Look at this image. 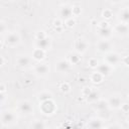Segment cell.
Masks as SVG:
<instances>
[{"mask_svg": "<svg viewBox=\"0 0 129 129\" xmlns=\"http://www.w3.org/2000/svg\"><path fill=\"white\" fill-rule=\"evenodd\" d=\"M13 119H14V115L12 113H10V112H5L3 114V116H2V121H3L4 124L12 122Z\"/></svg>", "mask_w": 129, "mask_h": 129, "instance_id": "obj_1", "label": "cell"}, {"mask_svg": "<svg viewBox=\"0 0 129 129\" xmlns=\"http://www.w3.org/2000/svg\"><path fill=\"white\" fill-rule=\"evenodd\" d=\"M86 47H87V44H86L85 41H83V40H81V39L77 41V43H76V48H77L79 51H84V50L86 49Z\"/></svg>", "mask_w": 129, "mask_h": 129, "instance_id": "obj_2", "label": "cell"}, {"mask_svg": "<svg viewBox=\"0 0 129 129\" xmlns=\"http://www.w3.org/2000/svg\"><path fill=\"white\" fill-rule=\"evenodd\" d=\"M20 109H21V111L24 112V113H29V112L31 111V106H30V104H29L28 102H23V103L20 105Z\"/></svg>", "mask_w": 129, "mask_h": 129, "instance_id": "obj_3", "label": "cell"}, {"mask_svg": "<svg viewBox=\"0 0 129 129\" xmlns=\"http://www.w3.org/2000/svg\"><path fill=\"white\" fill-rule=\"evenodd\" d=\"M36 73L39 75H44L47 72V66L46 64H39L36 67Z\"/></svg>", "mask_w": 129, "mask_h": 129, "instance_id": "obj_4", "label": "cell"}, {"mask_svg": "<svg viewBox=\"0 0 129 129\" xmlns=\"http://www.w3.org/2000/svg\"><path fill=\"white\" fill-rule=\"evenodd\" d=\"M57 69L59 71L63 72V71H66V70L69 69V63L67 61H64V60H60V61L57 62Z\"/></svg>", "mask_w": 129, "mask_h": 129, "instance_id": "obj_5", "label": "cell"}, {"mask_svg": "<svg viewBox=\"0 0 129 129\" xmlns=\"http://www.w3.org/2000/svg\"><path fill=\"white\" fill-rule=\"evenodd\" d=\"M99 73L103 75H108L110 73V68L108 67V64H101L99 67Z\"/></svg>", "mask_w": 129, "mask_h": 129, "instance_id": "obj_6", "label": "cell"}, {"mask_svg": "<svg viewBox=\"0 0 129 129\" xmlns=\"http://www.w3.org/2000/svg\"><path fill=\"white\" fill-rule=\"evenodd\" d=\"M18 39H19V37H18V35H16L15 33L9 34V35L7 36V41H8L9 43H16V42L18 41Z\"/></svg>", "mask_w": 129, "mask_h": 129, "instance_id": "obj_7", "label": "cell"}, {"mask_svg": "<svg viewBox=\"0 0 129 129\" xmlns=\"http://www.w3.org/2000/svg\"><path fill=\"white\" fill-rule=\"evenodd\" d=\"M98 47H99V49H100V50L105 51V50H108V49L110 48V44H109L107 41H101V42L99 43Z\"/></svg>", "mask_w": 129, "mask_h": 129, "instance_id": "obj_8", "label": "cell"}, {"mask_svg": "<svg viewBox=\"0 0 129 129\" xmlns=\"http://www.w3.org/2000/svg\"><path fill=\"white\" fill-rule=\"evenodd\" d=\"M118 59H119V57H118V55L117 54H109L108 56H107V60L110 62V63H116L117 61H118Z\"/></svg>", "mask_w": 129, "mask_h": 129, "instance_id": "obj_9", "label": "cell"}, {"mask_svg": "<svg viewBox=\"0 0 129 129\" xmlns=\"http://www.w3.org/2000/svg\"><path fill=\"white\" fill-rule=\"evenodd\" d=\"M110 103H111V106L118 107V106L120 105V99L117 98V97H113V98L110 100Z\"/></svg>", "mask_w": 129, "mask_h": 129, "instance_id": "obj_10", "label": "cell"}, {"mask_svg": "<svg viewBox=\"0 0 129 129\" xmlns=\"http://www.w3.org/2000/svg\"><path fill=\"white\" fill-rule=\"evenodd\" d=\"M48 43H49V41H48L47 39H40V40L37 42V44H38L41 48H45V47L48 45Z\"/></svg>", "mask_w": 129, "mask_h": 129, "instance_id": "obj_11", "label": "cell"}, {"mask_svg": "<svg viewBox=\"0 0 129 129\" xmlns=\"http://www.w3.org/2000/svg\"><path fill=\"white\" fill-rule=\"evenodd\" d=\"M28 61H29V59L26 56H22V57H20L18 59V64H20V66H26L28 63Z\"/></svg>", "mask_w": 129, "mask_h": 129, "instance_id": "obj_12", "label": "cell"}, {"mask_svg": "<svg viewBox=\"0 0 129 129\" xmlns=\"http://www.w3.org/2000/svg\"><path fill=\"white\" fill-rule=\"evenodd\" d=\"M100 126H101V123H100L99 120H93V121L91 122V127H92L93 129H99Z\"/></svg>", "mask_w": 129, "mask_h": 129, "instance_id": "obj_13", "label": "cell"}, {"mask_svg": "<svg viewBox=\"0 0 129 129\" xmlns=\"http://www.w3.org/2000/svg\"><path fill=\"white\" fill-rule=\"evenodd\" d=\"M97 108L99 110H105L107 108V103L105 101H100L98 104H97Z\"/></svg>", "mask_w": 129, "mask_h": 129, "instance_id": "obj_14", "label": "cell"}, {"mask_svg": "<svg viewBox=\"0 0 129 129\" xmlns=\"http://www.w3.org/2000/svg\"><path fill=\"white\" fill-rule=\"evenodd\" d=\"M43 123L41 122V121H37V122H35L34 124H33V126H32V128L33 129H43Z\"/></svg>", "mask_w": 129, "mask_h": 129, "instance_id": "obj_15", "label": "cell"}, {"mask_svg": "<svg viewBox=\"0 0 129 129\" xmlns=\"http://www.w3.org/2000/svg\"><path fill=\"white\" fill-rule=\"evenodd\" d=\"M122 19L125 20V21H128L129 20V10H124L122 12Z\"/></svg>", "mask_w": 129, "mask_h": 129, "instance_id": "obj_16", "label": "cell"}, {"mask_svg": "<svg viewBox=\"0 0 129 129\" xmlns=\"http://www.w3.org/2000/svg\"><path fill=\"white\" fill-rule=\"evenodd\" d=\"M127 26H125V25H119L118 27H117V30L119 31V32H122V33H125V32H127Z\"/></svg>", "mask_w": 129, "mask_h": 129, "instance_id": "obj_17", "label": "cell"}, {"mask_svg": "<svg viewBox=\"0 0 129 129\" xmlns=\"http://www.w3.org/2000/svg\"><path fill=\"white\" fill-rule=\"evenodd\" d=\"M93 80H94V82H100V81H101V77L99 76V73L94 74V76H93Z\"/></svg>", "mask_w": 129, "mask_h": 129, "instance_id": "obj_18", "label": "cell"}, {"mask_svg": "<svg viewBox=\"0 0 129 129\" xmlns=\"http://www.w3.org/2000/svg\"><path fill=\"white\" fill-rule=\"evenodd\" d=\"M110 129H120V127H118V126L114 125V126H111V127H110Z\"/></svg>", "mask_w": 129, "mask_h": 129, "instance_id": "obj_19", "label": "cell"}]
</instances>
